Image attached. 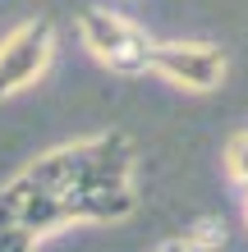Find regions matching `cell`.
<instances>
[{"label":"cell","mask_w":248,"mask_h":252,"mask_svg":"<svg viewBox=\"0 0 248 252\" xmlns=\"http://www.w3.org/2000/svg\"><path fill=\"white\" fill-rule=\"evenodd\" d=\"M134 160V138L120 128L65 142L23 165L0 188V216H9L33 239H46L74 220H92V225L129 220L138 211Z\"/></svg>","instance_id":"obj_1"},{"label":"cell","mask_w":248,"mask_h":252,"mask_svg":"<svg viewBox=\"0 0 248 252\" xmlns=\"http://www.w3.org/2000/svg\"><path fill=\"white\" fill-rule=\"evenodd\" d=\"M78 37L115 73H129L134 78V73H147V64H152V41L156 37H147L134 19H124L115 9H97V5L78 9Z\"/></svg>","instance_id":"obj_2"},{"label":"cell","mask_w":248,"mask_h":252,"mask_svg":"<svg viewBox=\"0 0 248 252\" xmlns=\"http://www.w3.org/2000/svg\"><path fill=\"white\" fill-rule=\"evenodd\" d=\"M230 55L216 46V41H152V64L147 73L166 78L170 87H184V92H216L225 83Z\"/></svg>","instance_id":"obj_3"},{"label":"cell","mask_w":248,"mask_h":252,"mask_svg":"<svg viewBox=\"0 0 248 252\" xmlns=\"http://www.w3.org/2000/svg\"><path fill=\"white\" fill-rule=\"evenodd\" d=\"M51 55H55V23L41 19V14L37 19H23L0 41V101L28 92L51 69Z\"/></svg>","instance_id":"obj_4"},{"label":"cell","mask_w":248,"mask_h":252,"mask_svg":"<svg viewBox=\"0 0 248 252\" xmlns=\"http://www.w3.org/2000/svg\"><path fill=\"white\" fill-rule=\"evenodd\" d=\"M221 248H225V225L216 216H202L188 229H179L175 239H166L156 252H221Z\"/></svg>","instance_id":"obj_5"},{"label":"cell","mask_w":248,"mask_h":252,"mask_svg":"<svg viewBox=\"0 0 248 252\" xmlns=\"http://www.w3.org/2000/svg\"><path fill=\"white\" fill-rule=\"evenodd\" d=\"M225 174H230V184L239 188V197H248V128L230 133V142H225Z\"/></svg>","instance_id":"obj_6"},{"label":"cell","mask_w":248,"mask_h":252,"mask_svg":"<svg viewBox=\"0 0 248 252\" xmlns=\"http://www.w3.org/2000/svg\"><path fill=\"white\" fill-rule=\"evenodd\" d=\"M33 243L37 239L28 229H19L9 216H0V252H33Z\"/></svg>","instance_id":"obj_7"},{"label":"cell","mask_w":248,"mask_h":252,"mask_svg":"<svg viewBox=\"0 0 248 252\" xmlns=\"http://www.w3.org/2000/svg\"><path fill=\"white\" fill-rule=\"evenodd\" d=\"M244 220H248V197H244Z\"/></svg>","instance_id":"obj_8"}]
</instances>
